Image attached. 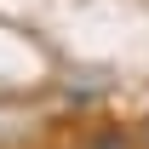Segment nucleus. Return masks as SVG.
<instances>
[{"label":"nucleus","instance_id":"nucleus-1","mask_svg":"<svg viewBox=\"0 0 149 149\" xmlns=\"http://www.w3.org/2000/svg\"><path fill=\"white\" fill-rule=\"evenodd\" d=\"M80 149H138V143H132V126H120V120H97V126H86Z\"/></svg>","mask_w":149,"mask_h":149},{"label":"nucleus","instance_id":"nucleus-2","mask_svg":"<svg viewBox=\"0 0 149 149\" xmlns=\"http://www.w3.org/2000/svg\"><path fill=\"white\" fill-rule=\"evenodd\" d=\"M138 143H143V149H149V115H143V132H138Z\"/></svg>","mask_w":149,"mask_h":149}]
</instances>
